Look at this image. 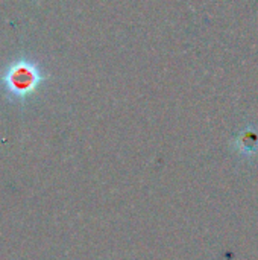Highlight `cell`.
Masks as SVG:
<instances>
[{
  "label": "cell",
  "instance_id": "6da1fadb",
  "mask_svg": "<svg viewBox=\"0 0 258 260\" xmlns=\"http://www.w3.org/2000/svg\"><path fill=\"white\" fill-rule=\"evenodd\" d=\"M258 149V133L252 131V128H248L240 133L237 139V151L243 155H251L257 152Z\"/></svg>",
  "mask_w": 258,
  "mask_h": 260
}]
</instances>
